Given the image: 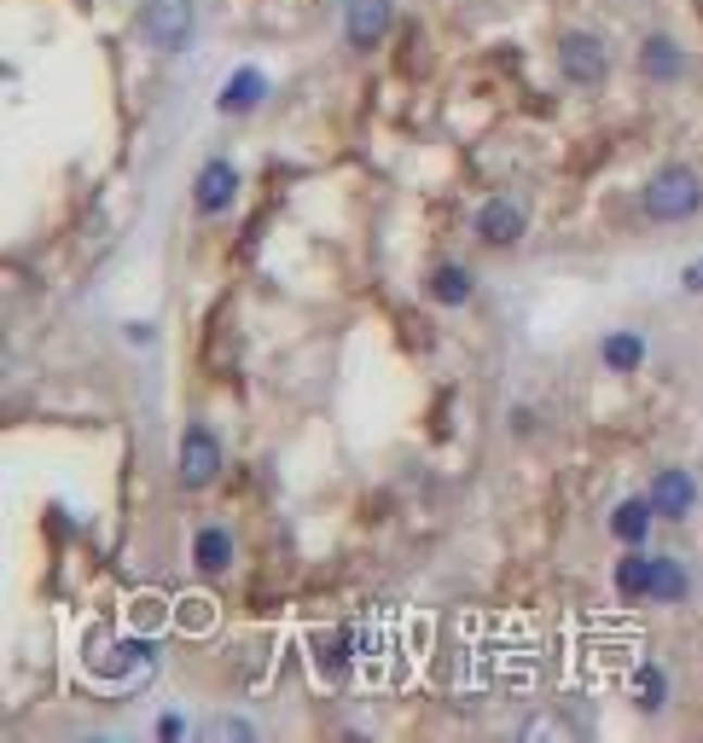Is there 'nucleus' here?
I'll use <instances>...</instances> for the list:
<instances>
[{
    "mask_svg": "<svg viewBox=\"0 0 703 743\" xmlns=\"http://www.w3.org/2000/svg\"><path fill=\"white\" fill-rule=\"evenodd\" d=\"M262 99H267V76H262V71H250V64H244V71H233V76L222 81V93H215V105H222L227 116H250V111L262 105Z\"/></svg>",
    "mask_w": 703,
    "mask_h": 743,
    "instance_id": "nucleus-9",
    "label": "nucleus"
},
{
    "mask_svg": "<svg viewBox=\"0 0 703 743\" xmlns=\"http://www.w3.org/2000/svg\"><path fill=\"white\" fill-rule=\"evenodd\" d=\"M663 697H668L663 668L657 663H640V668H633V703H640V708H663Z\"/></svg>",
    "mask_w": 703,
    "mask_h": 743,
    "instance_id": "nucleus-17",
    "label": "nucleus"
},
{
    "mask_svg": "<svg viewBox=\"0 0 703 743\" xmlns=\"http://www.w3.org/2000/svg\"><path fill=\"white\" fill-rule=\"evenodd\" d=\"M314 651H321V673H331V680H338V673L349 668V656H355V651H349V633L338 628V633H321V645H314Z\"/></svg>",
    "mask_w": 703,
    "mask_h": 743,
    "instance_id": "nucleus-18",
    "label": "nucleus"
},
{
    "mask_svg": "<svg viewBox=\"0 0 703 743\" xmlns=\"http://www.w3.org/2000/svg\"><path fill=\"white\" fill-rule=\"evenodd\" d=\"M222 477V442H215L210 425H192L180 436V482L187 488H210Z\"/></svg>",
    "mask_w": 703,
    "mask_h": 743,
    "instance_id": "nucleus-4",
    "label": "nucleus"
},
{
    "mask_svg": "<svg viewBox=\"0 0 703 743\" xmlns=\"http://www.w3.org/2000/svg\"><path fill=\"white\" fill-rule=\"evenodd\" d=\"M477 239L482 244H517L524 239V210H517L512 198H489V204L477 210Z\"/></svg>",
    "mask_w": 703,
    "mask_h": 743,
    "instance_id": "nucleus-8",
    "label": "nucleus"
},
{
    "mask_svg": "<svg viewBox=\"0 0 703 743\" xmlns=\"http://www.w3.org/2000/svg\"><path fill=\"white\" fill-rule=\"evenodd\" d=\"M599 354H605V366H611V372H640V366H645V343H640L633 331H611Z\"/></svg>",
    "mask_w": 703,
    "mask_h": 743,
    "instance_id": "nucleus-16",
    "label": "nucleus"
},
{
    "mask_svg": "<svg viewBox=\"0 0 703 743\" xmlns=\"http://www.w3.org/2000/svg\"><path fill=\"white\" fill-rule=\"evenodd\" d=\"M558 71L564 81H576V88H599L611 71V53H605V41L588 36V29H564V41H558Z\"/></svg>",
    "mask_w": 703,
    "mask_h": 743,
    "instance_id": "nucleus-3",
    "label": "nucleus"
},
{
    "mask_svg": "<svg viewBox=\"0 0 703 743\" xmlns=\"http://www.w3.org/2000/svg\"><path fill=\"white\" fill-rule=\"evenodd\" d=\"M192 564L204 569V576H222V569L233 564V534L227 529H198V540H192Z\"/></svg>",
    "mask_w": 703,
    "mask_h": 743,
    "instance_id": "nucleus-12",
    "label": "nucleus"
},
{
    "mask_svg": "<svg viewBox=\"0 0 703 743\" xmlns=\"http://www.w3.org/2000/svg\"><path fill=\"white\" fill-rule=\"evenodd\" d=\"M140 29L158 53H180L192 41V0H140Z\"/></svg>",
    "mask_w": 703,
    "mask_h": 743,
    "instance_id": "nucleus-2",
    "label": "nucleus"
},
{
    "mask_svg": "<svg viewBox=\"0 0 703 743\" xmlns=\"http://www.w3.org/2000/svg\"><path fill=\"white\" fill-rule=\"evenodd\" d=\"M210 738H256V726H250L244 715H222L210 726Z\"/></svg>",
    "mask_w": 703,
    "mask_h": 743,
    "instance_id": "nucleus-20",
    "label": "nucleus"
},
{
    "mask_svg": "<svg viewBox=\"0 0 703 743\" xmlns=\"http://www.w3.org/2000/svg\"><path fill=\"white\" fill-rule=\"evenodd\" d=\"M146 656H152V639H123V645L111 651V663H105V673H128V668H140Z\"/></svg>",
    "mask_w": 703,
    "mask_h": 743,
    "instance_id": "nucleus-19",
    "label": "nucleus"
},
{
    "mask_svg": "<svg viewBox=\"0 0 703 743\" xmlns=\"http://www.w3.org/2000/svg\"><path fill=\"white\" fill-rule=\"evenodd\" d=\"M686 593H692L686 564H675V557H657V564H651V599H657V604H680Z\"/></svg>",
    "mask_w": 703,
    "mask_h": 743,
    "instance_id": "nucleus-13",
    "label": "nucleus"
},
{
    "mask_svg": "<svg viewBox=\"0 0 703 743\" xmlns=\"http://www.w3.org/2000/svg\"><path fill=\"white\" fill-rule=\"evenodd\" d=\"M425 291L437 297L442 308H460V302H472V274H465V267H454V262H442L437 274H430Z\"/></svg>",
    "mask_w": 703,
    "mask_h": 743,
    "instance_id": "nucleus-14",
    "label": "nucleus"
},
{
    "mask_svg": "<svg viewBox=\"0 0 703 743\" xmlns=\"http://www.w3.org/2000/svg\"><path fill=\"white\" fill-rule=\"evenodd\" d=\"M703 210V175L692 163H663L645 180V215L651 222H692Z\"/></svg>",
    "mask_w": 703,
    "mask_h": 743,
    "instance_id": "nucleus-1",
    "label": "nucleus"
},
{
    "mask_svg": "<svg viewBox=\"0 0 703 743\" xmlns=\"http://www.w3.org/2000/svg\"><path fill=\"white\" fill-rule=\"evenodd\" d=\"M640 71H645L651 81H680V76H686L680 41H675V36H645V41H640Z\"/></svg>",
    "mask_w": 703,
    "mask_h": 743,
    "instance_id": "nucleus-10",
    "label": "nucleus"
},
{
    "mask_svg": "<svg viewBox=\"0 0 703 743\" xmlns=\"http://www.w3.org/2000/svg\"><path fill=\"white\" fill-rule=\"evenodd\" d=\"M158 732H163V738H180V732H187V720H180V715H163Z\"/></svg>",
    "mask_w": 703,
    "mask_h": 743,
    "instance_id": "nucleus-21",
    "label": "nucleus"
},
{
    "mask_svg": "<svg viewBox=\"0 0 703 743\" xmlns=\"http://www.w3.org/2000/svg\"><path fill=\"white\" fill-rule=\"evenodd\" d=\"M192 192H198V210H204V215H222L233 198H239V168H233L227 158H210L204 168H198Z\"/></svg>",
    "mask_w": 703,
    "mask_h": 743,
    "instance_id": "nucleus-7",
    "label": "nucleus"
},
{
    "mask_svg": "<svg viewBox=\"0 0 703 743\" xmlns=\"http://www.w3.org/2000/svg\"><path fill=\"white\" fill-rule=\"evenodd\" d=\"M651 517H657L651 494H645V500H623V505L611 512V534H616V540H628V546H640V540L651 534Z\"/></svg>",
    "mask_w": 703,
    "mask_h": 743,
    "instance_id": "nucleus-11",
    "label": "nucleus"
},
{
    "mask_svg": "<svg viewBox=\"0 0 703 743\" xmlns=\"http://www.w3.org/2000/svg\"><path fill=\"white\" fill-rule=\"evenodd\" d=\"M651 564H657V557L628 552L623 564H616V593L623 599H651Z\"/></svg>",
    "mask_w": 703,
    "mask_h": 743,
    "instance_id": "nucleus-15",
    "label": "nucleus"
},
{
    "mask_svg": "<svg viewBox=\"0 0 703 743\" xmlns=\"http://www.w3.org/2000/svg\"><path fill=\"white\" fill-rule=\"evenodd\" d=\"M686 291H698V297H703V262L686 267Z\"/></svg>",
    "mask_w": 703,
    "mask_h": 743,
    "instance_id": "nucleus-22",
    "label": "nucleus"
},
{
    "mask_svg": "<svg viewBox=\"0 0 703 743\" xmlns=\"http://www.w3.org/2000/svg\"><path fill=\"white\" fill-rule=\"evenodd\" d=\"M390 18H396V7L390 0H349L343 7V36L355 53H373V47L390 36Z\"/></svg>",
    "mask_w": 703,
    "mask_h": 743,
    "instance_id": "nucleus-5",
    "label": "nucleus"
},
{
    "mask_svg": "<svg viewBox=\"0 0 703 743\" xmlns=\"http://www.w3.org/2000/svg\"><path fill=\"white\" fill-rule=\"evenodd\" d=\"M651 505H657L663 522H686V517H692V505H698V477H692V470H680V465L657 470V482H651Z\"/></svg>",
    "mask_w": 703,
    "mask_h": 743,
    "instance_id": "nucleus-6",
    "label": "nucleus"
}]
</instances>
